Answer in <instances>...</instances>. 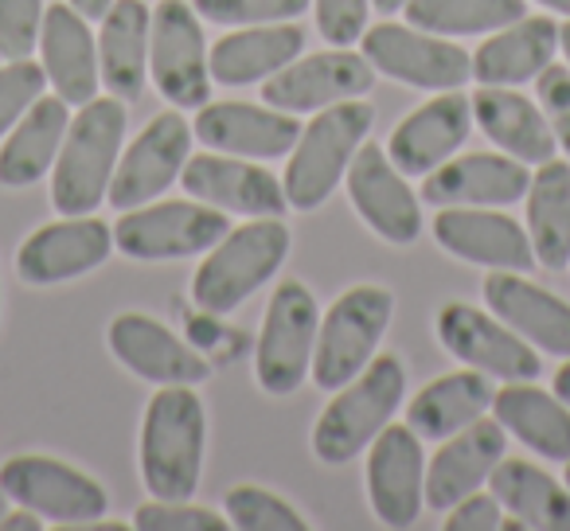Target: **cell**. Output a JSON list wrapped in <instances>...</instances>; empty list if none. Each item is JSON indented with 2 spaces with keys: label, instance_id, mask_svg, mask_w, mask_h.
<instances>
[{
  "label": "cell",
  "instance_id": "cell-1",
  "mask_svg": "<svg viewBox=\"0 0 570 531\" xmlns=\"http://www.w3.org/2000/svg\"><path fill=\"white\" fill-rule=\"evenodd\" d=\"M207 414L188 383H165L141 426V476L157 500H188L199 484Z\"/></svg>",
  "mask_w": 570,
  "mask_h": 531
},
{
  "label": "cell",
  "instance_id": "cell-2",
  "mask_svg": "<svg viewBox=\"0 0 570 531\" xmlns=\"http://www.w3.org/2000/svg\"><path fill=\"white\" fill-rule=\"evenodd\" d=\"M126 102L90 98L71 118L51 176V204L59 215H90L106 199L126 137Z\"/></svg>",
  "mask_w": 570,
  "mask_h": 531
},
{
  "label": "cell",
  "instance_id": "cell-3",
  "mask_svg": "<svg viewBox=\"0 0 570 531\" xmlns=\"http://www.w3.org/2000/svg\"><path fill=\"white\" fill-rule=\"evenodd\" d=\"M285 254H289V227L277 223V215H262L243 227H230L212 246L207 262H199L196 278H191V302L215 317L238 309L254 289L274 278Z\"/></svg>",
  "mask_w": 570,
  "mask_h": 531
},
{
  "label": "cell",
  "instance_id": "cell-4",
  "mask_svg": "<svg viewBox=\"0 0 570 531\" xmlns=\"http://www.w3.org/2000/svg\"><path fill=\"white\" fill-rule=\"evenodd\" d=\"M375 121V110L356 98H344L336 106L317 110V118L302 129L294 145V157L285 165V199L297 212H313L336 191L344 180L352 157L364 145L367 129Z\"/></svg>",
  "mask_w": 570,
  "mask_h": 531
},
{
  "label": "cell",
  "instance_id": "cell-5",
  "mask_svg": "<svg viewBox=\"0 0 570 531\" xmlns=\"http://www.w3.org/2000/svg\"><path fill=\"white\" fill-rule=\"evenodd\" d=\"M406 391V372L399 356H375L352 383L336 391L313 430V453L325 465H348L360 450L375 442Z\"/></svg>",
  "mask_w": 570,
  "mask_h": 531
},
{
  "label": "cell",
  "instance_id": "cell-6",
  "mask_svg": "<svg viewBox=\"0 0 570 531\" xmlns=\"http://www.w3.org/2000/svg\"><path fill=\"white\" fill-rule=\"evenodd\" d=\"M395 313V297L383 286H356L333 302L313 348V380L325 391H341L375 360Z\"/></svg>",
  "mask_w": 570,
  "mask_h": 531
},
{
  "label": "cell",
  "instance_id": "cell-7",
  "mask_svg": "<svg viewBox=\"0 0 570 531\" xmlns=\"http://www.w3.org/2000/svg\"><path fill=\"white\" fill-rule=\"evenodd\" d=\"M227 230V212L204 204V199L199 204L173 199V204H141L121 212L118 227H114V246L137 262H168L212 250Z\"/></svg>",
  "mask_w": 570,
  "mask_h": 531
},
{
  "label": "cell",
  "instance_id": "cell-8",
  "mask_svg": "<svg viewBox=\"0 0 570 531\" xmlns=\"http://www.w3.org/2000/svg\"><path fill=\"white\" fill-rule=\"evenodd\" d=\"M317 297L302 282H282L269 297L266 321L258 333L254 352V372L262 391L269 395H289L313 372V348H317Z\"/></svg>",
  "mask_w": 570,
  "mask_h": 531
},
{
  "label": "cell",
  "instance_id": "cell-9",
  "mask_svg": "<svg viewBox=\"0 0 570 531\" xmlns=\"http://www.w3.org/2000/svg\"><path fill=\"white\" fill-rule=\"evenodd\" d=\"M0 489L9 492L20 508H32L36 515L59 523V528H75V523L102 520L106 512V492L98 481L79 473L75 465L56 458H12L0 465Z\"/></svg>",
  "mask_w": 570,
  "mask_h": 531
},
{
  "label": "cell",
  "instance_id": "cell-10",
  "mask_svg": "<svg viewBox=\"0 0 570 531\" xmlns=\"http://www.w3.org/2000/svg\"><path fill=\"white\" fill-rule=\"evenodd\" d=\"M149 75L173 106H204L212 98L204 28L184 0H160L153 9Z\"/></svg>",
  "mask_w": 570,
  "mask_h": 531
},
{
  "label": "cell",
  "instance_id": "cell-11",
  "mask_svg": "<svg viewBox=\"0 0 570 531\" xmlns=\"http://www.w3.org/2000/svg\"><path fill=\"white\" fill-rule=\"evenodd\" d=\"M364 56L380 75L419 90H458L473 79V56L422 28L380 24L364 32Z\"/></svg>",
  "mask_w": 570,
  "mask_h": 531
},
{
  "label": "cell",
  "instance_id": "cell-12",
  "mask_svg": "<svg viewBox=\"0 0 570 531\" xmlns=\"http://www.w3.org/2000/svg\"><path fill=\"white\" fill-rule=\"evenodd\" d=\"M438 341L450 348V356H458L465 367L492 375V380L531 383L543 372V360L520 333H512L500 317L492 321L489 313L473 309V305H445L438 313Z\"/></svg>",
  "mask_w": 570,
  "mask_h": 531
},
{
  "label": "cell",
  "instance_id": "cell-13",
  "mask_svg": "<svg viewBox=\"0 0 570 531\" xmlns=\"http://www.w3.org/2000/svg\"><path fill=\"white\" fill-rule=\"evenodd\" d=\"M188 157H191V129L184 121V114L176 110L157 114L141 129V137L126 149V157L118 160L106 199L118 212H129V207H141L149 199L165 196L180 180V168Z\"/></svg>",
  "mask_w": 570,
  "mask_h": 531
},
{
  "label": "cell",
  "instance_id": "cell-14",
  "mask_svg": "<svg viewBox=\"0 0 570 531\" xmlns=\"http://www.w3.org/2000/svg\"><path fill=\"white\" fill-rule=\"evenodd\" d=\"M375 87V67L367 63V56H356L348 48L317 51V56L302 59V63H289L266 79L262 98L266 106L285 114H309L336 106L344 98H360Z\"/></svg>",
  "mask_w": 570,
  "mask_h": 531
},
{
  "label": "cell",
  "instance_id": "cell-15",
  "mask_svg": "<svg viewBox=\"0 0 570 531\" xmlns=\"http://www.w3.org/2000/svg\"><path fill=\"white\" fill-rule=\"evenodd\" d=\"M114 250V227L90 215H63L36 235L24 238L17 254V271L28 286H59L102 266Z\"/></svg>",
  "mask_w": 570,
  "mask_h": 531
},
{
  "label": "cell",
  "instance_id": "cell-16",
  "mask_svg": "<svg viewBox=\"0 0 570 531\" xmlns=\"http://www.w3.org/2000/svg\"><path fill=\"white\" fill-rule=\"evenodd\" d=\"M348 196L364 223L380 238L395 246H406L419 238L422 230V207L411 184L403 180L395 165H391L387 149L375 141H364L348 165Z\"/></svg>",
  "mask_w": 570,
  "mask_h": 531
},
{
  "label": "cell",
  "instance_id": "cell-17",
  "mask_svg": "<svg viewBox=\"0 0 570 531\" xmlns=\"http://www.w3.org/2000/svg\"><path fill=\"white\" fill-rule=\"evenodd\" d=\"M367 496L387 528H411L426 500V465L411 426H383L367 450Z\"/></svg>",
  "mask_w": 570,
  "mask_h": 531
},
{
  "label": "cell",
  "instance_id": "cell-18",
  "mask_svg": "<svg viewBox=\"0 0 570 531\" xmlns=\"http://www.w3.org/2000/svg\"><path fill=\"white\" fill-rule=\"evenodd\" d=\"M180 184L191 199L219 207V212L235 215H282L285 212V188L269 168L246 165V160H230L227 153H196L184 160Z\"/></svg>",
  "mask_w": 570,
  "mask_h": 531
},
{
  "label": "cell",
  "instance_id": "cell-19",
  "mask_svg": "<svg viewBox=\"0 0 570 531\" xmlns=\"http://www.w3.org/2000/svg\"><path fill=\"white\" fill-rule=\"evenodd\" d=\"M473 126V102L458 90H442L438 98L422 102L414 114H406L387 141L391 165L403 176H426L438 165L453 157L465 145Z\"/></svg>",
  "mask_w": 570,
  "mask_h": 531
},
{
  "label": "cell",
  "instance_id": "cell-20",
  "mask_svg": "<svg viewBox=\"0 0 570 531\" xmlns=\"http://www.w3.org/2000/svg\"><path fill=\"white\" fill-rule=\"evenodd\" d=\"M434 238L442 250L458 254L461 262H476L489 271H531L535 250H531L528 230L515 219L484 207H438Z\"/></svg>",
  "mask_w": 570,
  "mask_h": 531
},
{
  "label": "cell",
  "instance_id": "cell-21",
  "mask_svg": "<svg viewBox=\"0 0 570 531\" xmlns=\"http://www.w3.org/2000/svg\"><path fill=\"white\" fill-rule=\"evenodd\" d=\"M531 173L508 153H469L426 173L422 199L434 207H508L528 196Z\"/></svg>",
  "mask_w": 570,
  "mask_h": 531
},
{
  "label": "cell",
  "instance_id": "cell-22",
  "mask_svg": "<svg viewBox=\"0 0 570 531\" xmlns=\"http://www.w3.org/2000/svg\"><path fill=\"white\" fill-rule=\"evenodd\" d=\"M196 137L215 153L274 160L294 153L302 126L285 110H262L250 102H204V110L196 114Z\"/></svg>",
  "mask_w": 570,
  "mask_h": 531
},
{
  "label": "cell",
  "instance_id": "cell-23",
  "mask_svg": "<svg viewBox=\"0 0 570 531\" xmlns=\"http://www.w3.org/2000/svg\"><path fill=\"white\" fill-rule=\"evenodd\" d=\"M110 348L121 364L134 375L149 383H204L212 375L207 360L196 348L180 341L173 328H165L160 321L145 317V313H121L110 325Z\"/></svg>",
  "mask_w": 570,
  "mask_h": 531
},
{
  "label": "cell",
  "instance_id": "cell-24",
  "mask_svg": "<svg viewBox=\"0 0 570 531\" xmlns=\"http://www.w3.org/2000/svg\"><path fill=\"white\" fill-rule=\"evenodd\" d=\"M484 302L531 348L547 356H570V305L551 289L531 286L515 271H492L484 278Z\"/></svg>",
  "mask_w": 570,
  "mask_h": 531
},
{
  "label": "cell",
  "instance_id": "cell-25",
  "mask_svg": "<svg viewBox=\"0 0 570 531\" xmlns=\"http://www.w3.org/2000/svg\"><path fill=\"white\" fill-rule=\"evenodd\" d=\"M504 450L508 437L497 419H476L473 426L458 430L426 469V504L434 512H450L458 500H465L489 481Z\"/></svg>",
  "mask_w": 570,
  "mask_h": 531
},
{
  "label": "cell",
  "instance_id": "cell-26",
  "mask_svg": "<svg viewBox=\"0 0 570 531\" xmlns=\"http://www.w3.org/2000/svg\"><path fill=\"white\" fill-rule=\"evenodd\" d=\"M40 51H43V71L56 95L67 106H87L98 95V51L95 36L82 12L71 4H51L43 12L40 28Z\"/></svg>",
  "mask_w": 570,
  "mask_h": 531
},
{
  "label": "cell",
  "instance_id": "cell-27",
  "mask_svg": "<svg viewBox=\"0 0 570 531\" xmlns=\"http://www.w3.org/2000/svg\"><path fill=\"white\" fill-rule=\"evenodd\" d=\"M305 48V32L289 20L282 24H250L243 32H230L207 51L212 82L223 87H250V82L277 75L289 67Z\"/></svg>",
  "mask_w": 570,
  "mask_h": 531
},
{
  "label": "cell",
  "instance_id": "cell-28",
  "mask_svg": "<svg viewBox=\"0 0 570 531\" xmlns=\"http://www.w3.org/2000/svg\"><path fill=\"white\" fill-rule=\"evenodd\" d=\"M554 51H559V24L547 17H520L476 48L473 79L481 87H520L551 67Z\"/></svg>",
  "mask_w": 570,
  "mask_h": 531
},
{
  "label": "cell",
  "instance_id": "cell-29",
  "mask_svg": "<svg viewBox=\"0 0 570 531\" xmlns=\"http://www.w3.org/2000/svg\"><path fill=\"white\" fill-rule=\"evenodd\" d=\"M473 118L492 145H500L508 157L523 160V165H543L559 149V137H554L551 121L543 118V110L508 87L476 90Z\"/></svg>",
  "mask_w": 570,
  "mask_h": 531
},
{
  "label": "cell",
  "instance_id": "cell-30",
  "mask_svg": "<svg viewBox=\"0 0 570 531\" xmlns=\"http://www.w3.org/2000/svg\"><path fill=\"white\" fill-rule=\"evenodd\" d=\"M149 28L153 9L145 0H114L102 17L98 36V59H102V82L114 98L137 102L149 75Z\"/></svg>",
  "mask_w": 570,
  "mask_h": 531
},
{
  "label": "cell",
  "instance_id": "cell-31",
  "mask_svg": "<svg viewBox=\"0 0 570 531\" xmlns=\"http://www.w3.org/2000/svg\"><path fill=\"white\" fill-rule=\"evenodd\" d=\"M492 395H497V391H492V383L484 380V372H476V367L438 375L434 383H426V387L411 399L406 426L419 437L442 442V437H453L458 430L484 419V411L492 406Z\"/></svg>",
  "mask_w": 570,
  "mask_h": 531
},
{
  "label": "cell",
  "instance_id": "cell-32",
  "mask_svg": "<svg viewBox=\"0 0 570 531\" xmlns=\"http://www.w3.org/2000/svg\"><path fill=\"white\" fill-rule=\"evenodd\" d=\"M67 126H71V118H67L63 98L59 95L36 98L24 118L17 121L12 137L4 141V149H0V184H4V188H28V184L40 180L48 168H56Z\"/></svg>",
  "mask_w": 570,
  "mask_h": 531
},
{
  "label": "cell",
  "instance_id": "cell-33",
  "mask_svg": "<svg viewBox=\"0 0 570 531\" xmlns=\"http://www.w3.org/2000/svg\"><path fill=\"white\" fill-rule=\"evenodd\" d=\"M492 496L523 520V528L539 531H570V489H562L551 473L535 469L523 458H500L489 476Z\"/></svg>",
  "mask_w": 570,
  "mask_h": 531
},
{
  "label": "cell",
  "instance_id": "cell-34",
  "mask_svg": "<svg viewBox=\"0 0 570 531\" xmlns=\"http://www.w3.org/2000/svg\"><path fill=\"white\" fill-rule=\"evenodd\" d=\"M497 422L547 461H570V406L539 387H504L492 395Z\"/></svg>",
  "mask_w": 570,
  "mask_h": 531
},
{
  "label": "cell",
  "instance_id": "cell-35",
  "mask_svg": "<svg viewBox=\"0 0 570 531\" xmlns=\"http://www.w3.org/2000/svg\"><path fill=\"white\" fill-rule=\"evenodd\" d=\"M528 238L547 271H562L570 262V165L543 160L528 184Z\"/></svg>",
  "mask_w": 570,
  "mask_h": 531
},
{
  "label": "cell",
  "instance_id": "cell-36",
  "mask_svg": "<svg viewBox=\"0 0 570 531\" xmlns=\"http://www.w3.org/2000/svg\"><path fill=\"white\" fill-rule=\"evenodd\" d=\"M406 20L411 28L434 36H476L500 32L528 17L523 0H406Z\"/></svg>",
  "mask_w": 570,
  "mask_h": 531
},
{
  "label": "cell",
  "instance_id": "cell-37",
  "mask_svg": "<svg viewBox=\"0 0 570 531\" xmlns=\"http://www.w3.org/2000/svg\"><path fill=\"white\" fill-rule=\"evenodd\" d=\"M227 520L243 531H305L309 528L282 496L258 489V484H238V489L227 492Z\"/></svg>",
  "mask_w": 570,
  "mask_h": 531
},
{
  "label": "cell",
  "instance_id": "cell-38",
  "mask_svg": "<svg viewBox=\"0 0 570 531\" xmlns=\"http://www.w3.org/2000/svg\"><path fill=\"white\" fill-rule=\"evenodd\" d=\"M204 20L219 28H250V24H282L297 20L309 0H191Z\"/></svg>",
  "mask_w": 570,
  "mask_h": 531
},
{
  "label": "cell",
  "instance_id": "cell-39",
  "mask_svg": "<svg viewBox=\"0 0 570 531\" xmlns=\"http://www.w3.org/2000/svg\"><path fill=\"white\" fill-rule=\"evenodd\" d=\"M43 87H48V71L36 67L32 59H9L0 67V137L24 118L28 106L43 95Z\"/></svg>",
  "mask_w": 570,
  "mask_h": 531
},
{
  "label": "cell",
  "instance_id": "cell-40",
  "mask_svg": "<svg viewBox=\"0 0 570 531\" xmlns=\"http://www.w3.org/2000/svg\"><path fill=\"white\" fill-rule=\"evenodd\" d=\"M137 531H223L227 520L212 508L188 504V500H157L137 508L134 515Z\"/></svg>",
  "mask_w": 570,
  "mask_h": 531
},
{
  "label": "cell",
  "instance_id": "cell-41",
  "mask_svg": "<svg viewBox=\"0 0 570 531\" xmlns=\"http://www.w3.org/2000/svg\"><path fill=\"white\" fill-rule=\"evenodd\" d=\"M43 0H0V56L28 59L43 28Z\"/></svg>",
  "mask_w": 570,
  "mask_h": 531
},
{
  "label": "cell",
  "instance_id": "cell-42",
  "mask_svg": "<svg viewBox=\"0 0 570 531\" xmlns=\"http://www.w3.org/2000/svg\"><path fill=\"white\" fill-rule=\"evenodd\" d=\"M372 0H317V28L328 43L348 48L364 36Z\"/></svg>",
  "mask_w": 570,
  "mask_h": 531
},
{
  "label": "cell",
  "instance_id": "cell-43",
  "mask_svg": "<svg viewBox=\"0 0 570 531\" xmlns=\"http://www.w3.org/2000/svg\"><path fill=\"white\" fill-rule=\"evenodd\" d=\"M504 523L500 515V500L497 496H484V492H469L465 500L450 508L445 515V528L450 531H497Z\"/></svg>",
  "mask_w": 570,
  "mask_h": 531
},
{
  "label": "cell",
  "instance_id": "cell-44",
  "mask_svg": "<svg viewBox=\"0 0 570 531\" xmlns=\"http://www.w3.org/2000/svg\"><path fill=\"white\" fill-rule=\"evenodd\" d=\"M539 102H543L547 118H559L570 110V71L567 67H543L539 71Z\"/></svg>",
  "mask_w": 570,
  "mask_h": 531
},
{
  "label": "cell",
  "instance_id": "cell-45",
  "mask_svg": "<svg viewBox=\"0 0 570 531\" xmlns=\"http://www.w3.org/2000/svg\"><path fill=\"white\" fill-rule=\"evenodd\" d=\"M43 520L32 512V508H24V512H12V515H0V531H40Z\"/></svg>",
  "mask_w": 570,
  "mask_h": 531
},
{
  "label": "cell",
  "instance_id": "cell-46",
  "mask_svg": "<svg viewBox=\"0 0 570 531\" xmlns=\"http://www.w3.org/2000/svg\"><path fill=\"white\" fill-rule=\"evenodd\" d=\"M67 4H71L75 12H82L87 20H98V17H106V12H110L114 0H67Z\"/></svg>",
  "mask_w": 570,
  "mask_h": 531
},
{
  "label": "cell",
  "instance_id": "cell-47",
  "mask_svg": "<svg viewBox=\"0 0 570 531\" xmlns=\"http://www.w3.org/2000/svg\"><path fill=\"white\" fill-rule=\"evenodd\" d=\"M554 395H559L562 403L570 406V360L559 367V372H554Z\"/></svg>",
  "mask_w": 570,
  "mask_h": 531
},
{
  "label": "cell",
  "instance_id": "cell-48",
  "mask_svg": "<svg viewBox=\"0 0 570 531\" xmlns=\"http://www.w3.org/2000/svg\"><path fill=\"white\" fill-rule=\"evenodd\" d=\"M551 129H554V137H559V145L570 153V110L567 114H559V118H551Z\"/></svg>",
  "mask_w": 570,
  "mask_h": 531
},
{
  "label": "cell",
  "instance_id": "cell-49",
  "mask_svg": "<svg viewBox=\"0 0 570 531\" xmlns=\"http://www.w3.org/2000/svg\"><path fill=\"white\" fill-rule=\"evenodd\" d=\"M559 48L567 51V67H570V20H567V24L559 28Z\"/></svg>",
  "mask_w": 570,
  "mask_h": 531
},
{
  "label": "cell",
  "instance_id": "cell-50",
  "mask_svg": "<svg viewBox=\"0 0 570 531\" xmlns=\"http://www.w3.org/2000/svg\"><path fill=\"white\" fill-rule=\"evenodd\" d=\"M539 4H547L551 12H562V17H570V0H539Z\"/></svg>",
  "mask_w": 570,
  "mask_h": 531
},
{
  "label": "cell",
  "instance_id": "cell-51",
  "mask_svg": "<svg viewBox=\"0 0 570 531\" xmlns=\"http://www.w3.org/2000/svg\"><path fill=\"white\" fill-rule=\"evenodd\" d=\"M375 4H380V12H399L406 0H375Z\"/></svg>",
  "mask_w": 570,
  "mask_h": 531
},
{
  "label": "cell",
  "instance_id": "cell-52",
  "mask_svg": "<svg viewBox=\"0 0 570 531\" xmlns=\"http://www.w3.org/2000/svg\"><path fill=\"white\" fill-rule=\"evenodd\" d=\"M4 512H9V492L0 489V515H4Z\"/></svg>",
  "mask_w": 570,
  "mask_h": 531
},
{
  "label": "cell",
  "instance_id": "cell-53",
  "mask_svg": "<svg viewBox=\"0 0 570 531\" xmlns=\"http://www.w3.org/2000/svg\"><path fill=\"white\" fill-rule=\"evenodd\" d=\"M567 489H570V461H567Z\"/></svg>",
  "mask_w": 570,
  "mask_h": 531
},
{
  "label": "cell",
  "instance_id": "cell-54",
  "mask_svg": "<svg viewBox=\"0 0 570 531\" xmlns=\"http://www.w3.org/2000/svg\"><path fill=\"white\" fill-rule=\"evenodd\" d=\"M0 59H4V56H0Z\"/></svg>",
  "mask_w": 570,
  "mask_h": 531
}]
</instances>
